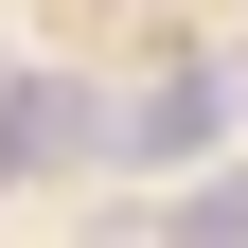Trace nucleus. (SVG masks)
I'll list each match as a JSON object with an SVG mask.
<instances>
[{
	"mask_svg": "<svg viewBox=\"0 0 248 248\" xmlns=\"http://www.w3.org/2000/svg\"><path fill=\"white\" fill-rule=\"evenodd\" d=\"M160 248H248V177H213V195H195V213H177V231H160Z\"/></svg>",
	"mask_w": 248,
	"mask_h": 248,
	"instance_id": "obj_3",
	"label": "nucleus"
},
{
	"mask_svg": "<svg viewBox=\"0 0 248 248\" xmlns=\"http://www.w3.org/2000/svg\"><path fill=\"white\" fill-rule=\"evenodd\" d=\"M124 107H89L71 71H0V177H53V160H89Z\"/></svg>",
	"mask_w": 248,
	"mask_h": 248,
	"instance_id": "obj_1",
	"label": "nucleus"
},
{
	"mask_svg": "<svg viewBox=\"0 0 248 248\" xmlns=\"http://www.w3.org/2000/svg\"><path fill=\"white\" fill-rule=\"evenodd\" d=\"M213 124H231V71H213V53H177V71H160V89H142V107H124V124H107V142H124V160H195Z\"/></svg>",
	"mask_w": 248,
	"mask_h": 248,
	"instance_id": "obj_2",
	"label": "nucleus"
}]
</instances>
